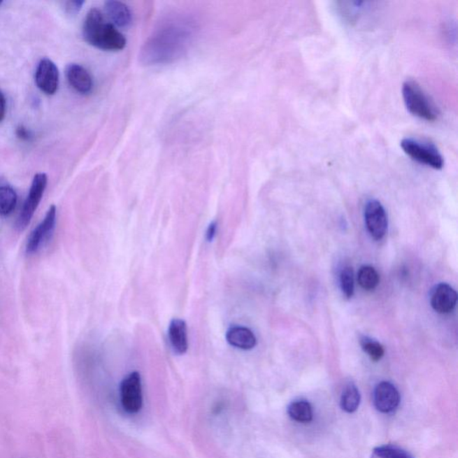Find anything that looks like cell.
<instances>
[{"label":"cell","mask_w":458,"mask_h":458,"mask_svg":"<svg viewBox=\"0 0 458 458\" xmlns=\"http://www.w3.org/2000/svg\"><path fill=\"white\" fill-rule=\"evenodd\" d=\"M457 303V294L453 287L446 283H441L432 291L431 303L432 308L441 315L453 312Z\"/></svg>","instance_id":"30bf717a"},{"label":"cell","mask_w":458,"mask_h":458,"mask_svg":"<svg viewBox=\"0 0 458 458\" xmlns=\"http://www.w3.org/2000/svg\"><path fill=\"white\" fill-rule=\"evenodd\" d=\"M358 283L365 290H373L380 283V276L377 271L371 266H363L357 275Z\"/></svg>","instance_id":"d6986e66"},{"label":"cell","mask_w":458,"mask_h":458,"mask_svg":"<svg viewBox=\"0 0 458 458\" xmlns=\"http://www.w3.org/2000/svg\"><path fill=\"white\" fill-rule=\"evenodd\" d=\"M15 134H17L18 138L22 141H30L31 137H33L31 131L28 130L27 128L24 126L18 127L17 131H15Z\"/></svg>","instance_id":"cb8c5ba5"},{"label":"cell","mask_w":458,"mask_h":458,"mask_svg":"<svg viewBox=\"0 0 458 458\" xmlns=\"http://www.w3.org/2000/svg\"><path fill=\"white\" fill-rule=\"evenodd\" d=\"M341 286L343 294L348 299H352L355 293V280L354 271L350 266H347L341 271Z\"/></svg>","instance_id":"44dd1931"},{"label":"cell","mask_w":458,"mask_h":458,"mask_svg":"<svg viewBox=\"0 0 458 458\" xmlns=\"http://www.w3.org/2000/svg\"><path fill=\"white\" fill-rule=\"evenodd\" d=\"M105 10L113 25L118 27H127L132 22V14L130 9L120 1H108L105 3Z\"/></svg>","instance_id":"9a60e30c"},{"label":"cell","mask_w":458,"mask_h":458,"mask_svg":"<svg viewBox=\"0 0 458 458\" xmlns=\"http://www.w3.org/2000/svg\"><path fill=\"white\" fill-rule=\"evenodd\" d=\"M371 458H414L398 447L382 446L373 450Z\"/></svg>","instance_id":"7402d4cb"},{"label":"cell","mask_w":458,"mask_h":458,"mask_svg":"<svg viewBox=\"0 0 458 458\" xmlns=\"http://www.w3.org/2000/svg\"><path fill=\"white\" fill-rule=\"evenodd\" d=\"M122 408L128 414H137L143 406L142 380L138 373L134 371L124 378L120 385Z\"/></svg>","instance_id":"5b68a950"},{"label":"cell","mask_w":458,"mask_h":458,"mask_svg":"<svg viewBox=\"0 0 458 458\" xmlns=\"http://www.w3.org/2000/svg\"><path fill=\"white\" fill-rule=\"evenodd\" d=\"M361 345L365 353L369 355L371 360L374 362L380 361L385 354V349H384L383 345L380 344L379 342L373 341V339L364 337L361 339Z\"/></svg>","instance_id":"ffe728a7"},{"label":"cell","mask_w":458,"mask_h":458,"mask_svg":"<svg viewBox=\"0 0 458 458\" xmlns=\"http://www.w3.org/2000/svg\"><path fill=\"white\" fill-rule=\"evenodd\" d=\"M288 415L294 421L306 424V422H310L313 420V408L309 402L300 400V401L291 403L289 408H288Z\"/></svg>","instance_id":"2e32d148"},{"label":"cell","mask_w":458,"mask_h":458,"mask_svg":"<svg viewBox=\"0 0 458 458\" xmlns=\"http://www.w3.org/2000/svg\"><path fill=\"white\" fill-rule=\"evenodd\" d=\"M194 39V28L185 21L163 25L144 43L140 59L144 65L168 64L181 59Z\"/></svg>","instance_id":"6da1fadb"},{"label":"cell","mask_w":458,"mask_h":458,"mask_svg":"<svg viewBox=\"0 0 458 458\" xmlns=\"http://www.w3.org/2000/svg\"><path fill=\"white\" fill-rule=\"evenodd\" d=\"M67 81L76 92L81 94H88L94 88V81L85 67L78 64H70L66 66Z\"/></svg>","instance_id":"7c38bea8"},{"label":"cell","mask_w":458,"mask_h":458,"mask_svg":"<svg viewBox=\"0 0 458 458\" xmlns=\"http://www.w3.org/2000/svg\"><path fill=\"white\" fill-rule=\"evenodd\" d=\"M83 35L89 44L103 50H121L127 45L124 35L113 24L106 22L103 14L97 8L91 9L86 15Z\"/></svg>","instance_id":"7a4b0ae2"},{"label":"cell","mask_w":458,"mask_h":458,"mask_svg":"<svg viewBox=\"0 0 458 458\" xmlns=\"http://www.w3.org/2000/svg\"><path fill=\"white\" fill-rule=\"evenodd\" d=\"M216 231H217V224L215 222L211 223L209 229L207 230V239L208 241H213V239L214 238V236L216 235Z\"/></svg>","instance_id":"484cf974"},{"label":"cell","mask_w":458,"mask_h":458,"mask_svg":"<svg viewBox=\"0 0 458 458\" xmlns=\"http://www.w3.org/2000/svg\"><path fill=\"white\" fill-rule=\"evenodd\" d=\"M226 337L230 345L243 350H251L257 344L254 332L245 327H231L227 331Z\"/></svg>","instance_id":"5bb4252c"},{"label":"cell","mask_w":458,"mask_h":458,"mask_svg":"<svg viewBox=\"0 0 458 458\" xmlns=\"http://www.w3.org/2000/svg\"><path fill=\"white\" fill-rule=\"evenodd\" d=\"M85 4L83 1H69L66 3V11L67 14L75 15L81 10L83 5Z\"/></svg>","instance_id":"603a6c76"},{"label":"cell","mask_w":458,"mask_h":458,"mask_svg":"<svg viewBox=\"0 0 458 458\" xmlns=\"http://www.w3.org/2000/svg\"><path fill=\"white\" fill-rule=\"evenodd\" d=\"M403 101L410 113L427 121L437 120L440 111L431 99L417 82L408 80L403 83Z\"/></svg>","instance_id":"3957f363"},{"label":"cell","mask_w":458,"mask_h":458,"mask_svg":"<svg viewBox=\"0 0 458 458\" xmlns=\"http://www.w3.org/2000/svg\"><path fill=\"white\" fill-rule=\"evenodd\" d=\"M56 221L57 209L52 205L49 210H48L44 220L31 232L27 245V254H34L35 252H37L40 249L43 243L50 238L51 234L53 233L54 229H55Z\"/></svg>","instance_id":"ba28073f"},{"label":"cell","mask_w":458,"mask_h":458,"mask_svg":"<svg viewBox=\"0 0 458 458\" xmlns=\"http://www.w3.org/2000/svg\"><path fill=\"white\" fill-rule=\"evenodd\" d=\"M400 396L398 389L390 382L382 381L374 390V405L381 413H392L398 408Z\"/></svg>","instance_id":"8fae6325"},{"label":"cell","mask_w":458,"mask_h":458,"mask_svg":"<svg viewBox=\"0 0 458 458\" xmlns=\"http://www.w3.org/2000/svg\"><path fill=\"white\" fill-rule=\"evenodd\" d=\"M17 203V195L14 189L8 185L0 187V215L10 214Z\"/></svg>","instance_id":"ac0fdd59"},{"label":"cell","mask_w":458,"mask_h":458,"mask_svg":"<svg viewBox=\"0 0 458 458\" xmlns=\"http://www.w3.org/2000/svg\"><path fill=\"white\" fill-rule=\"evenodd\" d=\"M35 82L44 94L48 95L56 94L59 88V73L52 61L48 59L41 60L35 73Z\"/></svg>","instance_id":"9c48e42d"},{"label":"cell","mask_w":458,"mask_h":458,"mask_svg":"<svg viewBox=\"0 0 458 458\" xmlns=\"http://www.w3.org/2000/svg\"><path fill=\"white\" fill-rule=\"evenodd\" d=\"M364 219L368 231L375 240H381L387 230V216L382 204L377 200H371L364 209Z\"/></svg>","instance_id":"52a82bcc"},{"label":"cell","mask_w":458,"mask_h":458,"mask_svg":"<svg viewBox=\"0 0 458 458\" xmlns=\"http://www.w3.org/2000/svg\"><path fill=\"white\" fill-rule=\"evenodd\" d=\"M6 99L4 94L0 91V122H2L5 118L6 115Z\"/></svg>","instance_id":"d4e9b609"},{"label":"cell","mask_w":458,"mask_h":458,"mask_svg":"<svg viewBox=\"0 0 458 458\" xmlns=\"http://www.w3.org/2000/svg\"><path fill=\"white\" fill-rule=\"evenodd\" d=\"M47 175L44 174V173H39V174L35 175L33 183H31L30 192H29L20 216H19L17 222L19 229H24L28 224L30 223L31 217H33L35 210H37L38 205H39L41 198H43L45 189L47 187Z\"/></svg>","instance_id":"8992f818"},{"label":"cell","mask_w":458,"mask_h":458,"mask_svg":"<svg viewBox=\"0 0 458 458\" xmlns=\"http://www.w3.org/2000/svg\"><path fill=\"white\" fill-rule=\"evenodd\" d=\"M400 144L403 152L416 162L435 169L443 168V156L434 144L414 138L403 139Z\"/></svg>","instance_id":"277c9868"},{"label":"cell","mask_w":458,"mask_h":458,"mask_svg":"<svg viewBox=\"0 0 458 458\" xmlns=\"http://www.w3.org/2000/svg\"><path fill=\"white\" fill-rule=\"evenodd\" d=\"M169 338L173 351L178 355L187 353L188 349L187 326L185 320L174 319L169 324Z\"/></svg>","instance_id":"4fadbf2b"},{"label":"cell","mask_w":458,"mask_h":458,"mask_svg":"<svg viewBox=\"0 0 458 458\" xmlns=\"http://www.w3.org/2000/svg\"><path fill=\"white\" fill-rule=\"evenodd\" d=\"M361 396L360 392L353 383H349L345 387L344 392L341 396V408L347 413H354L357 411L360 405Z\"/></svg>","instance_id":"e0dca14e"},{"label":"cell","mask_w":458,"mask_h":458,"mask_svg":"<svg viewBox=\"0 0 458 458\" xmlns=\"http://www.w3.org/2000/svg\"><path fill=\"white\" fill-rule=\"evenodd\" d=\"M1 4H2V1H0V5H1Z\"/></svg>","instance_id":"4316f807"}]
</instances>
